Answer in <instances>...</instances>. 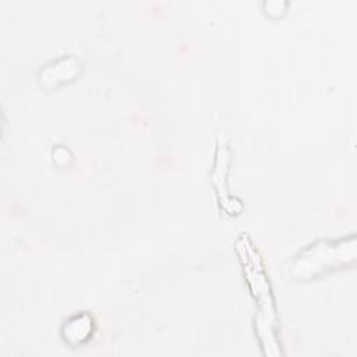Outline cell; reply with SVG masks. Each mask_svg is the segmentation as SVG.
I'll return each instance as SVG.
<instances>
[{"label":"cell","instance_id":"6da1fadb","mask_svg":"<svg viewBox=\"0 0 357 357\" xmlns=\"http://www.w3.org/2000/svg\"><path fill=\"white\" fill-rule=\"evenodd\" d=\"M93 319L89 314L81 312L77 315H73L68 318L63 328H61V335L63 339L71 344V346H79L88 342L93 333Z\"/></svg>","mask_w":357,"mask_h":357},{"label":"cell","instance_id":"7a4b0ae2","mask_svg":"<svg viewBox=\"0 0 357 357\" xmlns=\"http://www.w3.org/2000/svg\"><path fill=\"white\" fill-rule=\"evenodd\" d=\"M78 70H79V63L74 57L71 56L63 57L42 70L40 81L43 82V85H47V86L59 85L60 82H66L74 78Z\"/></svg>","mask_w":357,"mask_h":357}]
</instances>
